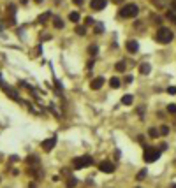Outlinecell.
<instances>
[{
	"label": "cell",
	"mask_w": 176,
	"mask_h": 188,
	"mask_svg": "<svg viewBox=\"0 0 176 188\" xmlns=\"http://www.w3.org/2000/svg\"><path fill=\"white\" fill-rule=\"evenodd\" d=\"M143 158H144V162H148V163H150V162H155V160L160 158V150L153 148V146H144Z\"/></svg>",
	"instance_id": "obj_2"
},
{
	"label": "cell",
	"mask_w": 176,
	"mask_h": 188,
	"mask_svg": "<svg viewBox=\"0 0 176 188\" xmlns=\"http://www.w3.org/2000/svg\"><path fill=\"white\" fill-rule=\"evenodd\" d=\"M173 32L167 28V27H160L159 30H157V33H155V40L157 42H160V44H167V42H171L173 40Z\"/></svg>",
	"instance_id": "obj_1"
},
{
	"label": "cell",
	"mask_w": 176,
	"mask_h": 188,
	"mask_svg": "<svg viewBox=\"0 0 176 188\" xmlns=\"http://www.w3.org/2000/svg\"><path fill=\"white\" fill-rule=\"evenodd\" d=\"M167 18L171 19V21H173V23H176V16H174V14H173L171 11H167Z\"/></svg>",
	"instance_id": "obj_24"
},
{
	"label": "cell",
	"mask_w": 176,
	"mask_h": 188,
	"mask_svg": "<svg viewBox=\"0 0 176 188\" xmlns=\"http://www.w3.org/2000/svg\"><path fill=\"white\" fill-rule=\"evenodd\" d=\"M115 69H116L118 72H123V70H125V62H118V64L115 65Z\"/></svg>",
	"instance_id": "obj_17"
},
{
	"label": "cell",
	"mask_w": 176,
	"mask_h": 188,
	"mask_svg": "<svg viewBox=\"0 0 176 188\" xmlns=\"http://www.w3.org/2000/svg\"><path fill=\"white\" fill-rule=\"evenodd\" d=\"M148 135H150V137H159V130H157L155 127H151V129L148 130Z\"/></svg>",
	"instance_id": "obj_16"
},
{
	"label": "cell",
	"mask_w": 176,
	"mask_h": 188,
	"mask_svg": "<svg viewBox=\"0 0 176 188\" xmlns=\"http://www.w3.org/2000/svg\"><path fill=\"white\" fill-rule=\"evenodd\" d=\"M132 100H134V97H132V95H123L122 97V104H123V106H130Z\"/></svg>",
	"instance_id": "obj_11"
},
{
	"label": "cell",
	"mask_w": 176,
	"mask_h": 188,
	"mask_svg": "<svg viewBox=\"0 0 176 188\" xmlns=\"http://www.w3.org/2000/svg\"><path fill=\"white\" fill-rule=\"evenodd\" d=\"M167 93H171V95H176V86H169V88H167Z\"/></svg>",
	"instance_id": "obj_25"
},
{
	"label": "cell",
	"mask_w": 176,
	"mask_h": 188,
	"mask_svg": "<svg viewBox=\"0 0 176 188\" xmlns=\"http://www.w3.org/2000/svg\"><path fill=\"white\" fill-rule=\"evenodd\" d=\"M169 188H176V185H171V186H169Z\"/></svg>",
	"instance_id": "obj_32"
},
{
	"label": "cell",
	"mask_w": 176,
	"mask_h": 188,
	"mask_svg": "<svg viewBox=\"0 0 176 188\" xmlns=\"http://www.w3.org/2000/svg\"><path fill=\"white\" fill-rule=\"evenodd\" d=\"M173 7H174V9H176V0H174V2H173Z\"/></svg>",
	"instance_id": "obj_29"
},
{
	"label": "cell",
	"mask_w": 176,
	"mask_h": 188,
	"mask_svg": "<svg viewBox=\"0 0 176 188\" xmlns=\"http://www.w3.org/2000/svg\"><path fill=\"white\" fill-rule=\"evenodd\" d=\"M160 134L162 135H167L169 134V127H167V125H162V127H160Z\"/></svg>",
	"instance_id": "obj_22"
},
{
	"label": "cell",
	"mask_w": 176,
	"mask_h": 188,
	"mask_svg": "<svg viewBox=\"0 0 176 188\" xmlns=\"http://www.w3.org/2000/svg\"><path fill=\"white\" fill-rule=\"evenodd\" d=\"M50 16H51L50 12H44V14H41V16H39V21H41V23H44V21H46V18H50Z\"/></svg>",
	"instance_id": "obj_21"
},
{
	"label": "cell",
	"mask_w": 176,
	"mask_h": 188,
	"mask_svg": "<svg viewBox=\"0 0 176 188\" xmlns=\"http://www.w3.org/2000/svg\"><path fill=\"white\" fill-rule=\"evenodd\" d=\"M69 19H71L72 23H78V21H79V12H76V11L71 12V14H69Z\"/></svg>",
	"instance_id": "obj_12"
},
{
	"label": "cell",
	"mask_w": 176,
	"mask_h": 188,
	"mask_svg": "<svg viewBox=\"0 0 176 188\" xmlns=\"http://www.w3.org/2000/svg\"><path fill=\"white\" fill-rule=\"evenodd\" d=\"M102 85H104V77H95V79L90 83V88H92V90H100Z\"/></svg>",
	"instance_id": "obj_8"
},
{
	"label": "cell",
	"mask_w": 176,
	"mask_h": 188,
	"mask_svg": "<svg viewBox=\"0 0 176 188\" xmlns=\"http://www.w3.org/2000/svg\"><path fill=\"white\" fill-rule=\"evenodd\" d=\"M88 53H90V55H92V56H95V55H97V53H99V48H97V46H95V44H92V46H90V48H88Z\"/></svg>",
	"instance_id": "obj_15"
},
{
	"label": "cell",
	"mask_w": 176,
	"mask_h": 188,
	"mask_svg": "<svg viewBox=\"0 0 176 188\" xmlns=\"http://www.w3.org/2000/svg\"><path fill=\"white\" fill-rule=\"evenodd\" d=\"M85 23H86V25H94V18H90V16L85 18Z\"/></svg>",
	"instance_id": "obj_26"
},
{
	"label": "cell",
	"mask_w": 176,
	"mask_h": 188,
	"mask_svg": "<svg viewBox=\"0 0 176 188\" xmlns=\"http://www.w3.org/2000/svg\"><path fill=\"white\" fill-rule=\"evenodd\" d=\"M125 48H127V51H129V53H138L139 44H138V40H129V42L125 44Z\"/></svg>",
	"instance_id": "obj_9"
},
{
	"label": "cell",
	"mask_w": 176,
	"mask_h": 188,
	"mask_svg": "<svg viewBox=\"0 0 176 188\" xmlns=\"http://www.w3.org/2000/svg\"><path fill=\"white\" fill-rule=\"evenodd\" d=\"M153 21H155V23H159V25H160V23H162V19H160V16H153Z\"/></svg>",
	"instance_id": "obj_27"
},
{
	"label": "cell",
	"mask_w": 176,
	"mask_h": 188,
	"mask_svg": "<svg viewBox=\"0 0 176 188\" xmlns=\"http://www.w3.org/2000/svg\"><path fill=\"white\" fill-rule=\"evenodd\" d=\"M72 165H74V169H85V167H90V165H94V158H92L90 155L78 157V158H74Z\"/></svg>",
	"instance_id": "obj_4"
},
{
	"label": "cell",
	"mask_w": 176,
	"mask_h": 188,
	"mask_svg": "<svg viewBox=\"0 0 176 188\" xmlns=\"http://www.w3.org/2000/svg\"><path fill=\"white\" fill-rule=\"evenodd\" d=\"M113 2H123V0H113Z\"/></svg>",
	"instance_id": "obj_31"
},
{
	"label": "cell",
	"mask_w": 176,
	"mask_h": 188,
	"mask_svg": "<svg viewBox=\"0 0 176 188\" xmlns=\"http://www.w3.org/2000/svg\"><path fill=\"white\" fill-rule=\"evenodd\" d=\"M92 9L94 11H102L106 5H107V0H92Z\"/></svg>",
	"instance_id": "obj_7"
},
{
	"label": "cell",
	"mask_w": 176,
	"mask_h": 188,
	"mask_svg": "<svg viewBox=\"0 0 176 188\" xmlns=\"http://www.w3.org/2000/svg\"><path fill=\"white\" fill-rule=\"evenodd\" d=\"M56 144V137H51V139H46V141H42V150L44 151H51L53 150V146Z\"/></svg>",
	"instance_id": "obj_6"
},
{
	"label": "cell",
	"mask_w": 176,
	"mask_h": 188,
	"mask_svg": "<svg viewBox=\"0 0 176 188\" xmlns=\"http://www.w3.org/2000/svg\"><path fill=\"white\" fill-rule=\"evenodd\" d=\"M76 185H78V179H76V178H71V179L67 181V186H69V188H74Z\"/></svg>",
	"instance_id": "obj_20"
},
{
	"label": "cell",
	"mask_w": 176,
	"mask_h": 188,
	"mask_svg": "<svg viewBox=\"0 0 176 188\" xmlns=\"http://www.w3.org/2000/svg\"><path fill=\"white\" fill-rule=\"evenodd\" d=\"M53 25H55L56 28H63V25H65V23L62 21V19H60V18H55V19H53Z\"/></svg>",
	"instance_id": "obj_14"
},
{
	"label": "cell",
	"mask_w": 176,
	"mask_h": 188,
	"mask_svg": "<svg viewBox=\"0 0 176 188\" xmlns=\"http://www.w3.org/2000/svg\"><path fill=\"white\" fill-rule=\"evenodd\" d=\"M74 4H76V5H83V4H85V0H74Z\"/></svg>",
	"instance_id": "obj_28"
},
{
	"label": "cell",
	"mask_w": 176,
	"mask_h": 188,
	"mask_svg": "<svg viewBox=\"0 0 176 188\" xmlns=\"http://www.w3.org/2000/svg\"><path fill=\"white\" fill-rule=\"evenodd\" d=\"M138 12H139V7L136 4H127V5H123L120 9V16L122 18H136Z\"/></svg>",
	"instance_id": "obj_3"
},
{
	"label": "cell",
	"mask_w": 176,
	"mask_h": 188,
	"mask_svg": "<svg viewBox=\"0 0 176 188\" xmlns=\"http://www.w3.org/2000/svg\"><path fill=\"white\" fill-rule=\"evenodd\" d=\"M144 176H146V169H141V171L138 172V176H136V179H138V181H141V179H144Z\"/></svg>",
	"instance_id": "obj_18"
},
{
	"label": "cell",
	"mask_w": 176,
	"mask_h": 188,
	"mask_svg": "<svg viewBox=\"0 0 176 188\" xmlns=\"http://www.w3.org/2000/svg\"><path fill=\"white\" fill-rule=\"evenodd\" d=\"M34 2H37V4H41V2H42V0H34Z\"/></svg>",
	"instance_id": "obj_30"
},
{
	"label": "cell",
	"mask_w": 176,
	"mask_h": 188,
	"mask_svg": "<svg viewBox=\"0 0 176 188\" xmlns=\"http://www.w3.org/2000/svg\"><path fill=\"white\" fill-rule=\"evenodd\" d=\"M99 169H100L102 172H113V171H115V163L109 162V160H104V162L99 163Z\"/></svg>",
	"instance_id": "obj_5"
},
{
	"label": "cell",
	"mask_w": 176,
	"mask_h": 188,
	"mask_svg": "<svg viewBox=\"0 0 176 188\" xmlns=\"http://www.w3.org/2000/svg\"><path fill=\"white\" fill-rule=\"evenodd\" d=\"M76 33L78 35H85L86 33V27H76Z\"/></svg>",
	"instance_id": "obj_19"
},
{
	"label": "cell",
	"mask_w": 176,
	"mask_h": 188,
	"mask_svg": "<svg viewBox=\"0 0 176 188\" xmlns=\"http://www.w3.org/2000/svg\"><path fill=\"white\" fill-rule=\"evenodd\" d=\"M150 70H151V65H150V64H141V65H139V72H141L143 76H148Z\"/></svg>",
	"instance_id": "obj_10"
},
{
	"label": "cell",
	"mask_w": 176,
	"mask_h": 188,
	"mask_svg": "<svg viewBox=\"0 0 176 188\" xmlns=\"http://www.w3.org/2000/svg\"><path fill=\"white\" fill-rule=\"evenodd\" d=\"M109 85H111V88H118V86H120V79H118V77H111Z\"/></svg>",
	"instance_id": "obj_13"
},
{
	"label": "cell",
	"mask_w": 176,
	"mask_h": 188,
	"mask_svg": "<svg viewBox=\"0 0 176 188\" xmlns=\"http://www.w3.org/2000/svg\"><path fill=\"white\" fill-rule=\"evenodd\" d=\"M167 111H169L171 114H176V106H174V104H169V106H167Z\"/></svg>",
	"instance_id": "obj_23"
}]
</instances>
